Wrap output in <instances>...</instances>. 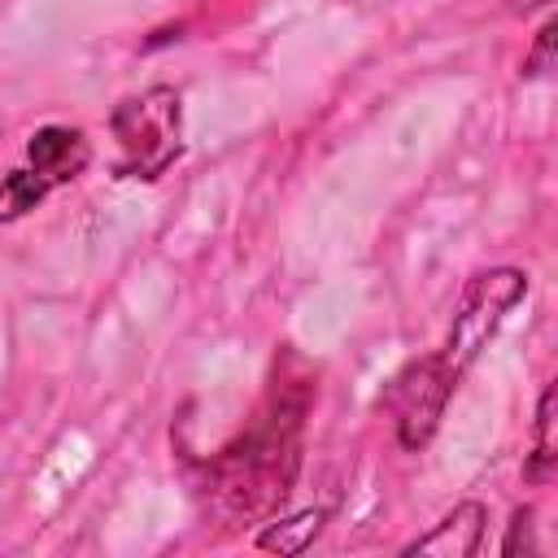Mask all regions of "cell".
<instances>
[{
	"mask_svg": "<svg viewBox=\"0 0 558 558\" xmlns=\"http://www.w3.org/2000/svg\"><path fill=\"white\" fill-rule=\"evenodd\" d=\"M536 4H545V0H536Z\"/></svg>",
	"mask_w": 558,
	"mask_h": 558,
	"instance_id": "8",
	"label": "cell"
},
{
	"mask_svg": "<svg viewBox=\"0 0 558 558\" xmlns=\"http://www.w3.org/2000/svg\"><path fill=\"white\" fill-rule=\"evenodd\" d=\"M523 292H527V279H523L519 270H488V275H480V279L471 283L462 310L453 314L449 344H445V353H436V362H440V371H445V379H449L453 388H458V375L471 366V357L484 349V340H488V336L501 327V318L523 301Z\"/></svg>",
	"mask_w": 558,
	"mask_h": 558,
	"instance_id": "2",
	"label": "cell"
},
{
	"mask_svg": "<svg viewBox=\"0 0 558 558\" xmlns=\"http://www.w3.org/2000/svg\"><path fill=\"white\" fill-rule=\"evenodd\" d=\"M26 153H31V170L48 187L70 183L87 166V140L78 131H70V126H44V131H35Z\"/></svg>",
	"mask_w": 558,
	"mask_h": 558,
	"instance_id": "3",
	"label": "cell"
},
{
	"mask_svg": "<svg viewBox=\"0 0 558 558\" xmlns=\"http://www.w3.org/2000/svg\"><path fill=\"white\" fill-rule=\"evenodd\" d=\"M480 532H484V506L466 501L453 514H445L436 532L418 536L405 554H475L480 549Z\"/></svg>",
	"mask_w": 558,
	"mask_h": 558,
	"instance_id": "4",
	"label": "cell"
},
{
	"mask_svg": "<svg viewBox=\"0 0 558 558\" xmlns=\"http://www.w3.org/2000/svg\"><path fill=\"white\" fill-rule=\"evenodd\" d=\"M523 475H527L532 484H549V475H554V388L541 392V410H536V445H532V458H527Z\"/></svg>",
	"mask_w": 558,
	"mask_h": 558,
	"instance_id": "5",
	"label": "cell"
},
{
	"mask_svg": "<svg viewBox=\"0 0 558 558\" xmlns=\"http://www.w3.org/2000/svg\"><path fill=\"white\" fill-rule=\"evenodd\" d=\"M549 44H554V26H541L536 52H532V61H527V70H523V74H541V70L549 65Z\"/></svg>",
	"mask_w": 558,
	"mask_h": 558,
	"instance_id": "7",
	"label": "cell"
},
{
	"mask_svg": "<svg viewBox=\"0 0 558 558\" xmlns=\"http://www.w3.org/2000/svg\"><path fill=\"white\" fill-rule=\"evenodd\" d=\"M48 196V183L35 174V170H13L4 183H0V222L35 209L39 201Z\"/></svg>",
	"mask_w": 558,
	"mask_h": 558,
	"instance_id": "6",
	"label": "cell"
},
{
	"mask_svg": "<svg viewBox=\"0 0 558 558\" xmlns=\"http://www.w3.org/2000/svg\"><path fill=\"white\" fill-rule=\"evenodd\" d=\"M113 135L122 144V170L135 179H157L179 157V96L170 87H148L113 113Z\"/></svg>",
	"mask_w": 558,
	"mask_h": 558,
	"instance_id": "1",
	"label": "cell"
}]
</instances>
